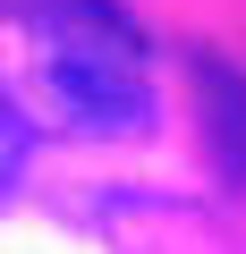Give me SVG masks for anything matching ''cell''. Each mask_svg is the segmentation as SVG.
Returning a JSON list of instances; mask_svg holds the SVG:
<instances>
[{"label": "cell", "mask_w": 246, "mask_h": 254, "mask_svg": "<svg viewBox=\"0 0 246 254\" xmlns=\"http://www.w3.org/2000/svg\"><path fill=\"white\" fill-rule=\"evenodd\" d=\"M43 68V93L77 136H145L153 127V68L145 34L119 0H0Z\"/></svg>", "instance_id": "obj_1"}, {"label": "cell", "mask_w": 246, "mask_h": 254, "mask_svg": "<svg viewBox=\"0 0 246 254\" xmlns=\"http://www.w3.org/2000/svg\"><path fill=\"white\" fill-rule=\"evenodd\" d=\"M187 76H195V110H204V153H212V178L229 195H246V68L221 60L212 43L187 51Z\"/></svg>", "instance_id": "obj_2"}]
</instances>
